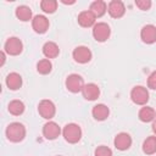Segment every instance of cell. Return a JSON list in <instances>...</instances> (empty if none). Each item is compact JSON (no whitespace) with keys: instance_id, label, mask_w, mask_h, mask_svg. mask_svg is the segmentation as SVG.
Masks as SVG:
<instances>
[{"instance_id":"18","label":"cell","mask_w":156,"mask_h":156,"mask_svg":"<svg viewBox=\"0 0 156 156\" xmlns=\"http://www.w3.org/2000/svg\"><path fill=\"white\" fill-rule=\"evenodd\" d=\"M91 115L96 121H105L110 115V108L105 104H98L93 107Z\"/></svg>"},{"instance_id":"17","label":"cell","mask_w":156,"mask_h":156,"mask_svg":"<svg viewBox=\"0 0 156 156\" xmlns=\"http://www.w3.org/2000/svg\"><path fill=\"white\" fill-rule=\"evenodd\" d=\"M89 11L96 17H102L106 12H107V4L102 0H95L90 4V7H89Z\"/></svg>"},{"instance_id":"27","label":"cell","mask_w":156,"mask_h":156,"mask_svg":"<svg viewBox=\"0 0 156 156\" xmlns=\"http://www.w3.org/2000/svg\"><path fill=\"white\" fill-rule=\"evenodd\" d=\"M152 2L150 0H135V6L141 11H147L151 7Z\"/></svg>"},{"instance_id":"2","label":"cell","mask_w":156,"mask_h":156,"mask_svg":"<svg viewBox=\"0 0 156 156\" xmlns=\"http://www.w3.org/2000/svg\"><path fill=\"white\" fill-rule=\"evenodd\" d=\"M62 136L69 144H77L82 138V128L77 123H68L62 129Z\"/></svg>"},{"instance_id":"22","label":"cell","mask_w":156,"mask_h":156,"mask_svg":"<svg viewBox=\"0 0 156 156\" xmlns=\"http://www.w3.org/2000/svg\"><path fill=\"white\" fill-rule=\"evenodd\" d=\"M143 152L146 155L156 154V135L147 136L143 143Z\"/></svg>"},{"instance_id":"5","label":"cell","mask_w":156,"mask_h":156,"mask_svg":"<svg viewBox=\"0 0 156 156\" xmlns=\"http://www.w3.org/2000/svg\"><path fill=\"white\" fill-rule=\"evenodd\" d=\"M65 85H66L68 91H71L73 94H77V93L83 90L85 84H84V79L82 78V76H79L77 73H72L66 78Z\"/></svg>"},{"instance_id":"1","label":"cell","mask_w":156,"mask_h":156,"mask_svg":"<svg viewBox=\"0 0 156 156\" xmlns=\"http://www.w3.org/2000/svg\"><path fill=\"white\" fill-rule=\"evenodd\" d=\"M6 138L11 143H20L26 138V127L20 122H12L6 127Z\"/></svg>"},{"instance_id":"3","label":"cell","mask_w":156,"mask_h":156,"mask_svg":"<svg viewBox=\"0 0 156 156\" xmlns=\"http://www.w3.org/2000/svg\"><path fill=\"white\" fill-rule=\"evenodd\" d=\"M130 99L135 104V105H139V106H145L150 99V95H149V90L147 88L143 87V85H136L130 91Z\"/></svg>"},{"instance_id":"28","label":"cell","mask_w":156,"mask_h":156,"mask_svg":"<svg viewBox=\"0 0 156 156\" xmlns=\"http://www.w3.org/2000/svg\"><path fill=\"white\" fill-rule=\"evenodd\" d=\"M147 88L156 90V71H154L147 78Z\"/></svg>"},{"instance_id":"30","label":"cell","mask_w":156,"mask_h":156,"mask_svg":"<svg viewBox=\"0 0 156 156\" xmlns=\"http://www.w3.org/2000/svg\"><path fill=\"white\" fill-rule=\"evenodd\" d=\"M151 129H152V132H154V134L156 135V118L152 121V126H151Z\"/></svg>"},{"instance_id":"9","label":"cell","mask_w":156,"mask_h":156,"mask_svg":"<svg viewBox=\"0 0 156 156\" xmlns=\"http://www.w3.org/2000/svg\"><path fill=\"white\" fill-rule=\"evenodd\" d=\"M61 133H62V130H61L60 126L54 121H49L43 126V135L48 140H55L56 138L60 136Z\"/></svg>"},{"instance_id":"10","label":"cell","mask_w":156,"mask_h":156,"mask_svg":"<svg viewBox=\"0 0 156 156\" xmlns=\"http://www.w3.org/2000/svg\"><path fill=\"white\" fill-rule=\"evenodd\" d=\"M49 20L44 15H35L32 20V28L38 34H44L49 29Z\"/></svg>"},{"instance_id":"20","label":"cell","mask_w":156,"mask_h":156,"mask_svg":"<svg viewBox=\"0 0 156 156\" xmlns=\"http://www.w3.org/2000/svg\"><path fill=\"white\" fill-rule=\"evenodd\" d=\"M43 54L46 58H55L58 56L60 54V49H58V45L54 41H46L44 45H43Z\"/></svg>"},{"instance_id":"6","label":"cell","mask_w":156,"mask_h":156,"mask_svg":"<svg viewBox=\"0 0 156 156\" xmlns=\"http://www.w3.org/2000/svg\"><path fill=\"white\" fill-rule=\"evenodd\" d=\"M4 51L10 56H17L23 51V43L17 37H10L5 41Z\"/></svg>"},{"instance_id":"7","label":"cell","mask_w":156,"mask_h":156,"mask_svg":"<svg viewBox=\"0 0 156 156\" xmlns=\"http://www.w3.org/2000/svg\"><path fill=\"white\" fill-rule=\"evenodd\" d=\"M38 112L43 118L50 121L51 118H54V116L56 113V106L51 100L44 99L38 105Z\"/></svg>"},{"instance_id":"26","label":"cell","mask_w":156,"mask_h":156,"mask_svg":"<svg viewBox=\"0 0 156 156\" xmlns=\"http://www.w3.org/2000/svg\"><path fill=\"white\" fill-rule=\"evenodd\" d=\"M94 156H112V150L108 146L100 145L94 150Z\"/></svg>"},{"instance_id":"14","label":"cell","mask_w":156,"mask_h":156,"mask_svg":"<svg viewBox=\"0 0 156 156\" xmlns=\"http://www.w3.org/2000/svg\"><path fill=\"white\" fill-rule=\"evenodd\" d=\"M82 95L88 101H94L100 96V88L95 83H88L82 90Z\"/></svg>"},{"instance_id":"4","label":"cell","mask_w":156,"mask_h":156,"mask_svg":"<svg viewBox=\"0 0 156 156\" xmlns=\"http://www.w3.org/2000/svg\"><path fill=\"white\" fill-rule=\"evenodd\" d=\"M111 35V28L105 22H98L93 27V37L96 41L104 43L106 41Z\"/></svg>"},{"instance_id":"21","label":"cell","mask_w":156,"mask_h":156,"mask_svg":"<svg viewBox=\"0 0 156 156\" xmlns=\"http://www.w3.org/2000/svg\"><path fill=\"white\" fill-rule=\"evenodd\" d=\"M15 15L16 17L22 21V22H28V21H32L33 18V13H32V10L29 6H26V5H21V6H17L16 7V11H15Z\"/></svg>"},{"instance_id":"15","label":"cell","mask_w":156,"mask_h":156,"mask_svg":"<svg viewBox=\"0 0 156 156\" xmlns=\"http://www.w3.org/2000/svg\"><path fill=\"white\" fill-rule=\"evenodd\" d=\"M78 23L80 27L83 28H89V27H94L95 26V21H96V17L89 11V10H85V11H82L79 15H78Z\"/></svg>"},{"instance_id":"19","label":"cell","mask_w":156,"mask_h":156,"mask_svg":"<svg viewBox=\"0 0 156 156\" xmlns=\"http://www.w3.org/2000/svg\"><path fill=\"white\" fill-rule=\"evenodd\" d=\"M138 117L141 122L144 123H149V122H152L155 118H156V111L150 107V106H143L140 110H139V113H138Z\"/></svg>"},{"instance_id":"8","label":"cell","mask_w":156,"mask_h":156,"mask_svg":"<svg viewBox=\"0 0 156 156\" xmlns=\"http://www.w3.org/2000/svg\"><path fill=\"white\" fill-rule=\"evenodd\" d=\"M72 56H73V60L77 62V63H88L91 57H93V54H91V50L88 48V46H84V45H80V46H77L73 52H72Z\"/></svg>"},{"instance_id":"12","label":"cell","mask_w":156,"mask_h":156,"mask_svg":"<svg viewBox=\"0 0 156 156\" xmlns=\"http://www.w3.org/2000/svg\"><path fill=\"white\" fill-rule=\"evenodd\" d=\"M107 12L112 18H121L126 13V6L121 0H112L107 5Z\"/></svg>"},{"instance_id":"16","label":"cell","mask_w":156,"mask_h":156,"mask_svg":"<svg viewBox=\"0 0 156 156\" xmlns=\"http://www.w3.org/2000/svg\"><path fill=\"white\" fill-rule=\"evenodd\" d=\"M5 83H6V87L10 89V90H18L22 84H23V80H22V77L20 73L17 72H11L7 74L6 79H5Z\"/></svg>"},{"instance_id":"23","label":"cell","mask_w":156,"mask_h":156,"mask_svg":"<svg viewBox=\"0 0 156 156\" xmlns=\"http://www.w3.org/2000/svg\"><path fill=\"white\" fill-rule=\"evenodd\" d=\"M7 110L12 116H21L24 112L26 106L21 100H12L7 106Z\"/></svg>"},{"instance_id":"13","label":"cell","mask_w":156,"mask_h":156,"mask_svg":"<svg viewBox=\"0 0 156 156\" xmlns=\"http://www.w3.org/2000/svg\"><path fill=\"white\" fill-rule=\"evenodd\" d=\"M140 39L145 44H154L156 43V26L146 24L140 30Z\"/></svg>"},{"instance_id":"29","label":"cell","mask_w":156,"mask_h":156,"mask_svg":"<svg viewBox=\"0 0 156 156\" xmlns=\"http://www.w3.org/2000/svg\"><path fill=\"white\" fill-rule=\"evenodd\" d=\"M0 56H1V62H0V66H4V63H5V60H6V52L2 50V51L0 52Z\"/></svg>"},{"instance_id":"24","label":"cell","mask_w":156,"mask_h":156,"mask_svg":"<svg viewBox=\"0 0 156 156\" xmlns=\"http://www.w3.org/2000/svg\"><path fill=\"white\" fill-rule=\"evenodd\" d=\"M37 71L39 74H49L51 71H52V63L49 58H43L40 61H38L37 63Z\"/></svg>"},{"instance_id":"11","label":"cell","mask_w":156,"mask_h":156,"mask_svg":"<svg viewBox=\"0 0 156 156\" xmlns=\"http://www.w3.org/2000/svg\"><path fill=\"white\" fill-rule=\"evenodd\" d=\"M132 143H133L132 136H130L128 133H124V132L118 133V134L115 136V139H113L115 147H116L117 150H119V151H126V150H128V149L132 146Z\"/></svg>"},{"instance_id":"25","label":"cell","mask_w":156,"mask_h":156,"mask_svg":"<svg viewBox=\"0 0 156 156\" xmlns=\"http://www.w3.org/2000/svg\"><path fill=\"white\" fill-rule=\"evenodd\" d=\"M57 5L58 2L56 0H43L40 2V9L45 13H54L57 10Z\"/></svg>"}]
</instances>
